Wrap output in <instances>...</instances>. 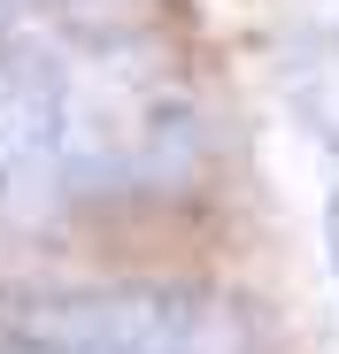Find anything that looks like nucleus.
I'll list each match as a JSON object with an SVG mask.
<instances>
[{"instance_id": "1", "label": "nucleus", "mask_w": 339, "mask_h": 354, "mask_svg": "<svg viewBox=\"0 0 339 354\" xmlns=\"http://www.w3.org/2000/svg\"><path fill=\"white\" fill-rule=\"evenodd\" d=\"M201 162V100L139 31L0 46V223L170 193Z\"/></svg>"}, {"instance_id": "2", "label": "nucleus", "mask_w": 339, "mask_h": 354, "mask_svg": "<svg viewBox=\"0 0 339 354\" xmlns=\"http://www.w3.org/2000/svg\"><path fill=\"white\" fill-rule=\"evenodd\" d=\"M0 354H255V316L208 277H0Z\"/></svg>"}, {"instance_id": "3", "label": "nucleus", "mask_w": 339, "mask_h": 354, "mask_svg": "<svg viewBox=\"0 0 339 354\" xmlns=\"http://www.w3.org/2000/svg\"><path fill=\"white\" fill-rule=\"evenodd\" d=\"M54 8H70V0H0V46H8V39H24V24L54 16Z\"/></svg>"}, {"instance_id": "4", "label": "nucleus", "mask_w": 339, "mask_h": 354, "mask_svg": "<svg viewBox=\"0 0 339 354\" xmlns=\"http://www.w3.org/2000/svg\"><path fill=\"white\" fill-rule=\"evenodd\" d=\"M324 247H331V277H339V193L324 201Z\"/></svg>"}]
</instances>
